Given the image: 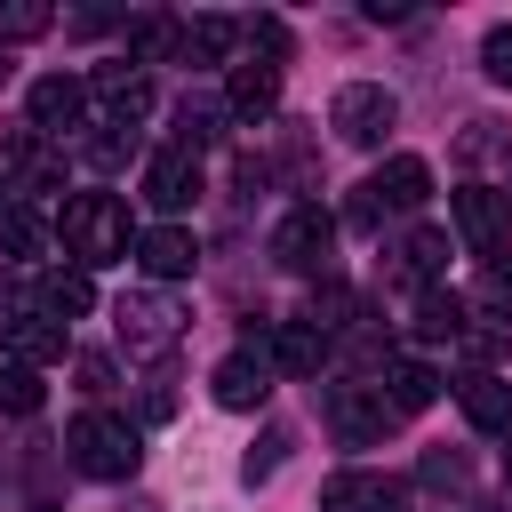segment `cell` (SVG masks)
<instances>
[{
	"mask_svg": "<svg viewBox=\"0 0 512 512\" xmlns=\"http://www.w3.org/2000/svg\"><path fill=\"white\" fill-rule=\"evenodd\" d=\"M480 72H488L496 88H512V24H488V32H480Z\"/></svg>",
	"mask_w": 512,
	"mask_h": 512,
	"instance_id": "32",
	"label": "cell"
},
{
	"mask_svg": "<svg viewBox=\"0 0 512 512\" xmlns=\"http://www.w3.org/2000/svg\"><path fill=\"white\" fill-rule=\"evenodd\" d=\"M504 480H512V448H504Z\"/></svg>",
	"mask_w": 512,
	"mask_h": 512,
	"instance_id": "39",
	"label": "cell"
},
{
	"mask_svg": "<svg viewBox=\"0 0 512 512\" xmlns=\"http://www.w3.org/2000/svg\"><path fill=\"white\" fill-rule=\"evenodd\" d=\"M32 296H40L32 312H48V320H80V312H96V280H88L80 264H48Z\"/></svg>",
	"mask_w": 512,
	"mask_h": 512,
	"instance_id": "18",
	"label": "cell"
},
{
	"mask_svg": "<svg viewBox=\"0 0 512 512\" xmlns=\"http://www.w3.org/2000/svg\"><path fill=\"white\" fill-rule=\"evenodd\" d=\"M48 392H40V368H16V360H0V408L8 416H32Z\"/></svg>",
	"mask_w": 512,
	"mask_h": 512,
	"instance_id": "29",
	"label": "cell"
},
{
	"mask_svg": "<svg viewBox=\"0 0 512 512\" xmlns=\"http://www.w3.org/2000/svg\"><path fill=\"white\" fill-rule=\"evenodd\" d=\"M224 120H232L224 104H192V96H184V104H176V144H184V152H200V144H216V136H224Z\"/></svg>",
	"mask_w": 512,
	"mask_h": 512,
	"instance_id": "26",
	"label": "cell"
},
{
	"mask_svg": "<svg viewBox=\"0 0 512 512\" xmlns=\"http://www.w3.org/2000/svg\"><path fill=\"white\" fill-rule=\"evenodd\" d=\"M8 296H16V288H8V272H0V304H8Z\"/></svg>",
	"mask_w": 512,
	"mask_h": 512,
	"instance_id": "36",
	"label": "cell"
},
{
	"mask_svg": "<svg viewBox=\"0 0 512 512\" xmlns=\"http://www.w3.org/2000/svg\"><path fill=\"white\" fill-rule=\"evenodd\" d=\"M80 112H88V80L80 72H40L32 96H24V128H40V136L80 128Z\"/></svg>",
	"mask_w": 512,
	"mask_h": 512,
	"instance_id": "9",
	"label": "cell"
},
{
	"mask_svg": "<svg viewBox=\"0 0 512 512\" xmlns=\"http://www.w3.org/2000/svg\"><path fill=\"white\" fill-rule=\"evenodd\" d=\"M120 40H128V64L144 72V64H160V56H176V40H184V24H176V16H160V8H144V16H128V24H120Z\"/></svg>",
	"mask_w": 512,
	"mask_h": 512,
	"instance_id": "22",
	"label": "cell"
},
{
	"mask_svg": "<svg viewBox=\"0 0 512 512\" xmlns=\"http://www.w3.org/2000/svg\"><path fill=\"white\" fill-rule=\"evenodd\" d=\"M0 80H8V48H0Z\"/></svg>",
	"mask_w": 512,
	"mask_h": 512,
	"instance_id": "38",
	"label": "cell"
},
{
	"mask_svg": "<svg viewBox=\"0 0 512 512\" xmlns=\"http://www.w3.org/2000/svg\"><path fill=\"white\" fill-rule=\"evenodd\" d=\"M240 40H248L264 64H288V24H280V16H240Z\"/></svg>",
	"mask_w": 512,
	"mask_h": 512,
	"instance_id": "30",
	"label": "cell"
},
{
	"mask_svg": "<svg viewBox=\"0 0 512 512\" xmlns=\"http://www.w3.org/2000/svg\"><path fill=\"white\" fill-rule=\"evenodd\" d=\"M112 328H120V344H128V352H168V344H176V328H184V312H176L160 288H136V296H120V304H112Z\"/></svg>",
	"mask_w": 512,
	"mask_h": 512,
	"instance_id": "7",
	"label": "cell"
},
{
	"mask_svg": "<svg viewBox=\"0 0 512 512\" xmlns=\"http://www.w3.org/2000/svg\"><path fill=\"white\" fill-rule=\"evenodd\" d=\"M64 464H72L80 480H128V472L144 464V432H136L128 416H112V408H80V416L64 424Z\"/></svg>",
	"mask_w": 512,
	"mask_h": 512,
	"instance_id": "2",
	"label": "cell"
},
{
	"mask_svg": "<svg viewBox=\"0 0 512 512\" xmlns=\"http://www.w3.org/2000/svg\"><path fill=\"white\" fill-rule=\"evenodd\" d=\"M392 424H400V416L384 408L376 384H336V392H328V432H336L344 448H376Z\"/></svg>",
	"mask_w": 512,
	"mask_h": 512,
	"instance_id": "8",
	"label": "cell"
},
{
	"mask_svg": "<svg viewBox=\"0 0 512 512\" xmlns=\"http://www.w3.org/2000/svg\"><path fill=\"white\" fill-rule=\"evenodd\" d=\"M104 24H112L104 8H72V16H64V32H80V40H88V32H104Z\"/></svg>",
	"mask_w": 512,
	"mask_h": 512,
	"instance_id": "35",
	"label": "cell"
},
{
	"mask_svg": "<svg viewBox=\"0 0 512 512\" xmlns=\"http://www.w3.org/2000/svg\"><path fill=\"white\" fill-rule=\"evenodd\" d=\"M8 360H16V368H48V360H64V320H48V312H16V320H8Z\"/></svg>",
	"mask_w": 512,
	"mask_h": 512,
	"instance_id": "21",
	"label": "cell"
},
{
	"mask_svg": "<svg viewBox=\"0 0 512 512\" xmlns=\"http://www.w3.org/2000/svg\"><path fill=\"white\" fill-rule=\"evenodd\" d=\"M456 232H464L480 256H496V248L512 240V192H496V184H464V192H456Z\"/></svg>",
	"mask_w": 512,
	"mask_h": 512,
	"instance_id": "12",
	"label": "cell"
},
{
	"mask_svg": "<svg viewBox=\"0 0 512 512\" xmlns=\"http://www.w3.org/2000/svg\"><path fill=\"white\" fill-rule=\"evenodd\" d=\"M328 248H336V216L320 208V200H296L280 224H272V264L280 272H328Z\"/></svg>",
	"mask_w": 512,
	"mask_h": 512,
	"instance_id": "3",
	"label": "cell"
},
{
	"mask_svg": "<svg viewBox=\"0 0 512 512\" xmlns=\"http://www.w3.org/2000/svg\"><path fill=\"white\" fill-rule=\"evenodd\" d=\"M408 504V480L400 472H368V464H344L320 480V512H400Z\"/></svg>",
	"mask_w": 512,
	"mask_h": 512,
	"instance_id": "6",
	"label": "cell"
},
{
	"mask_svg": "<svg viewBox=\"0 0 512 512\" xmlns=\"http://www.w3.org/2000/svg\"><path fill=\"white\" fill-rule=\"evenodd\" d=\"M136 272H144L152 288L192 280V272H200V240H192L184 224H152V232H136Z\"/></svg>",
	"mask_w": 512,
	"mask_h": 512,
	"instance_id": "13",
	"label": "cell"
},
{
	"mask_svg": "<svg viewBox=\"0 0 512 512\" xmlns=\"http://www.w3.org/2000/svg\"><path fill=\"white\" fill-rule=\"evenodd\" d=\"M0 192H8V176H0Z\"/></svg>",
	"mask_w": 512,
	"mask_h": 512,
	"instance_id": "40",
	"label": "cell"
},
{
	"mask_svg": "<svg viewBox=\"0 0 512 512\" xmlns=\"http://www.w3.org/2000/svg\"><path fill=\"white\" fill-rule=\"evenodd\" d=\"M40 240H48V224H40L24 200H0V256H8V264H32Z\"/></svg>",
	"mask_w": 512,
	"mask_h": 512,
	"instance_id": "24",
	"label": "cell"
},
{
	"mask_svg": "<svg viewBox=\"0 0 512 512\" xmlns=\"http://www.w3.org/2000/svg\"><path fill=\"white\" fill-rule=\"evenodd\" d=\"M472 512H504V504H472Z\"/></svg>",
	"mask_w": 512,
	"mask_h": 512,
	"instance_id": "37",
	"label": "cell"
},
{
	"mask_svg": "<svg viewBox=\"0 0 512 512\" xmlns=\"http://www.w3.org/2000/svg\"><path fill=\"white\" fill-rule=\"evenodd\" d=\"M376 392H384V408H392V416H416V408H432V400H440V368L408 352V360H392V368H384V384H376Z\"/></svg>",
	"mask_w": 512,
	"mask_h": 512,
	"instance_id": "19",
	"label": "cell"
},
{
	"mask_svg": "<svg viewBox=\"0 0 512 512\" xmlns=\"http://www.w3.org/2000/svg\"><path fill=\"white\" fill-rule=\"evenodd\" d=\"M232 40H240V16H224V8H200V16H184V40H176V56H184V64H224V56H232Z\"/></svg>",
	"mask_w": 512,
	"mask_h": 512,
	"instance_id": "20",
	"label": "cell"
},
{
	"mask_svg": "<svg viewBox=\"0 0 512 512\" xmlns=\"http://www.w3.org/2000/svg\"><path fill=\"white\" fill-rule=\"evenodd\" d=\"M456 408H464V424H472V432H496V440H512V376H496V368H472V376L456 384Z\"/></svg>",
	"mask_w": 512,
	"mask_h": 512,
	"instance_id": "16",
	"label": "cell"
},
{
	"mask_svg": "<svg viewBox=\"0 0 512 512\" xmlns=\"http://www.w3.org/2000/svg\"><path fill=\"white\" fill-rule=\"evenodd\" d=\"M208 392H216V408H240V416H248V408H264V392H272V360L240 344V352H224V360L208 368Z\"/></svg>",
	"mask_w": 512,
	"mask_h": 512,
	"instance_id": "14",
	"label": "cell"
},
{
	"mask_svg": "<svg viewBox=\"0 0 512 512\" xmlns=\"http://www.w3.org/2000/svg\"><path fill=\"white\" fill-rule=\"evenodd\" d=\"M376 208H424L432 200V160H416V152H384L376 160V176L360 184Z\"/></svg>",
	"mask_w": 512,
	"mask_h": 512,
	"instance_id": "15",
	"label": "cell"
},
{
	"mask_svg": "<svg viewBox=\"0 0 512 512\" xmlns=\"http://www.w3.org/2000/svg\"><path fill=\"white\" fill-rule=\"evenodd\" d=\"M144 200H152L160 216H184V208L200 200V152H184V144H160V152L144 160Z\"/></svg>",
	"mask_w": 512,
	"mask_h": 512,
	"instance_id": "10",
	"label": "cell"
},
{
	"mask_svg": "<svg viewBox=\"0 0 512 512\" xmlns=\"http://www.w3.org/2000/svg\"><path fill=\"white\" fill-rule=\"evenodd\" d=\"M392 120H400V96H392L384 80H344L336 104H328V128H336L344 144H368V152L392 136Z\"/></svg>",
	"mask_w": 512,
	"mask_h": 512,
	"instance_id": "4",
	"label": "cell"
},
{
	"mask_svg": "<svg viewBox=\"0 0 512 512\" xmlns=\"http://www.w3.org/2000/svg\"><path fill=\"white\" fill-rule=\"evenodd\" d=\"M480 304H512V248L488 256V272H480Z\"/></svg>",
	"mask_w": 512,
	"mask_h": 512,
	"instance_id": "33",
	"label": "cell"
},
{
	"mask_svg": "<svg viewBox=\"0 0 512 512\" xmlns=\"http://www.w3.org/2000/svg\"><path fill=\"white\" fill-rule=\"evenodd\" d=\"M40 32H56V8H40V0H0V48L40 40Z\"/></svg>",
	"mask_w": 512,
	"mask_h": 512,
	"instance_id": "27",
	"label": "cell"
},
{
	"mask_svg": "<svg viewBox=\"0 0 512 512\" xmlns=\"http://www.w3.org/2000/svg\"><path fill=\"white\" fill-rule=\"evenodd\" d=\"M288 448H296V440H288V432H280V424H272V432H264V440H256V448H248V456H240V480H248V488H256V480H272V472H280V456H288Z\"/></svg>",
	"mask_w": 512,
	"mask_h": 512,
	"instance_id": "31",
	"label": "cell"
},
{
	"mask_svg": "<svg viewBox=\"0 0 512 512\" xmlns=\"http://www.w3.org/2000/svg\"><path fill=\"white\" fill-rule=\"evenodd\" d=\"M264 360L280 368V376H320L328 360H336V336L304 312V320H264Z\"/></svg>",
	"mask_w": 512,
	"mask_h": 512,
	"instance_id": "5",
	"label": "cell"
},
{
	"mask_svg": "<svg viewBox=\"0 0 512 512\" xmlns=\"http://www.w3.org/2000/svg\"><path fill=\"white\" fill-rule=\"evenodd\" d=\"M408 328H416V336H424V344H456V336H464V328H472V320H464V296H456V288H440V280H432V288H424V296H416V320H408Z\"/></svg>",
	"mask_w": 512,
	"mask_h": 512,
	"instance_id": "23",
	"label": "cell"
},
{
	"mask_svg": "<svg viewBox=\"0 0 512 512\" xmlns=\"http://www.w3.org/2000/svg\"><path fill=\"white\" fill-rule=\"evenodd\" d=\"M128 152H136V136H120V128H112V136H88V160H96V168H120Z\"/></svg>",
	"mask_w": 512,
	"mask_h": 512,
	"instance_id": "34",
	"label": "cell"
},
{
	"mask_svg": "<svg viewBox=\"0 0 512 512\" xmlns=\"http://www.w3.org/2000/svg\"><path fill=\"white\" fill-rule=\"evenodd\" d=\"M448 264V232H432V224H416L408 240H400V272H416V280H432Z\"/></svg>",
	"mask_w": 512,
	"mask_h": 512,
	"instance_id": "28",
	"label": "cell"
},
{
	"mask_svg": "<svg viewBox=\"0 0 512 512\" xmlns=\"http://www.w3.org/2000/svg\"><path fill=\"white\" fill-rule=\"evenodd\" d=\"M56 240L80 272H104V264H128L136 256V216L120 192H72L56 208Z\"/></svg>",
	"mask_w": 512,
	"mask_h": 512,
	"instance_id": "1",
	"label": "cell"
},
{
	"mask_svg": "<svg viewBox=\"0 0 512 512\" xmlns=\"http://www.w3.org/2000/svg\"><path fill=\"white\" fill-rule=\"evenodd\" d=\"M224 112H232V120H272V112H280V64H232Z\"/></svg>",
	"mask_w": 512,
	"mask_h": 512,
	"instance_id": "17",
	"label": "cell"
},
{
	"mask_svg": "<svg viewBox=\"0 0 512 512\" xmlns=\"http://www.w3.org/2000/svg\"><path fill=\"white\" fill-rule=\"evenodd\" d=\"M88 104H104V128H128V136H136V120L152 112V72H136V64H104V72L88 80Z\"/></svg>",
	"mask_w": 512,
	"mask_h": 512,
	"instance_id": "11",
	"label": "cell"
},
{
	"mask_svg": "<svg viewBox=\"0 0 512 512\" xmlns=\"http://www.w3.org/2000/svg\"><path fill=\"white\" fill-rule=\"evenodd\" d=\"M416 480H424L432 496H464V488H472V456H464V448H424Z\"/></svg>",
	"mask_w": 512,
	"mask_h": 512,
	"instance_id": "25",
	"label": "cell"
}]
</instances>
